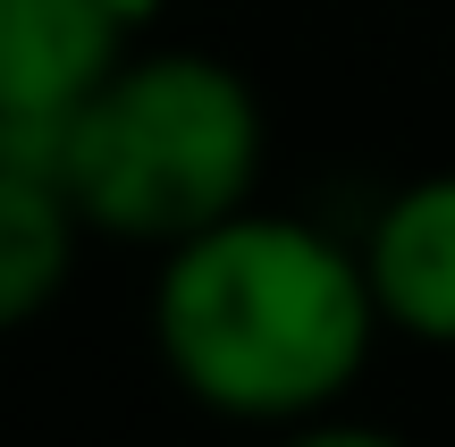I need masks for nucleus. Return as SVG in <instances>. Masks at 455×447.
I'll return each instance as SVG.
<instances>
[{
    "label": "nucleus",
    "mask_w": 455,
    "mask_h": 447,
    "mask_svg": "<svg viewBox=\"0 0 455 447\" xmlns=\"http://www.w3.org/2000/svg\"><path fill=\"white\" fill-rule=\"evenodd\" d=\"M379 296L363 245L295 212H228L161 253L152 347L195 405L261 431L338 414L379 347Z\"/></svg>",
    "instance_id": "obj_1"
},
{
    "label": "nucleus",
    "mask_w": 455,
    "mask_h": 447,
    "mask_svg": "<svg viewBox=\"0 0 455 447\" xmlns=\"http://www.w3.org/2000/svg\"><path fill=\"white\" fill-rule=\"evenodd\" d=\"M261 101L212 51H127L76 110L60 186L76 220L118 245H186L261 186Z\"/></svg>",
    "instance_id": "obj_2"
},
{
    "label": "nucleus",
    "mask_w": 455,
    "mask_h": 447,
    "mask_svg": "<svg viewBox=\"0 0 455 447\" xmlns=\"http://www.w3.org/2000/svg\"><path fill=\"white\" fill-rule=\"evenodd\" d=\"M127 34L118 0H0V161L60 178L68 127L118 76Z\"/></svg>",
    "instance_id": "obj_3"
},
{
    "label": "nucleus",
    "mask_w": 455,
    "mask_h": 447,
    "mask_svg": "<svg viewBox=\"0 0 455 447\" xmlns=\"http://www.w3.org/2000/svg\"><path fill=\"white\" fill-rule=\"evenodd\" d=\"M363 270L388 330L455 347V169H430L379 203L363 228Z\"/></svg>",
    "instance_id": "obj_4"
},
{
    "label": "nucleus",
    "mask_w": 455,
    "mask_h": 447,
    "mask_svg": "<svg viewBox=\"0 0 455 447\" xmlns=\"http://www.w3.org/2000/svg\"><path fill=\"white\" fill-rule=\"evenodd\" d=\"M76 203L60 178L0 161V330H26L34 313H51L76 270Z\"/></svg>",
    "instance_id": "obj_5"
},
{
    "label": "nucleus",
    "mask_w": 455,
    "mask_h": 447,
    "mask_svg": "<svg viewBox=\"0 0 455 447\" xmlns=\"http://www.w3.org/2000/svg\"><path fill=\"white\" fill-rule=\"evenodd\" d=\"M270 447H405V439L379 431V422H338V414H321V422H295V431H278Z\"/></svg>",
    "instance_id": "obj_6"
},
{
    "label": "nucleus",
    "mask_w": 455,
    "mask_h": 447,
    "mask_svg": "<svg viewBox=\"0 0 455 447\" xmlns=\"http://www.w3.org/2000/svg\"><path fill=\"white\" fill-rule=\"evenodd\" d=\"M118 9H127V17H135V26H144V17H152V9H161V0H118Z\"/></svg>",
    "instance_id": "obj_7"
}]
</instances>
